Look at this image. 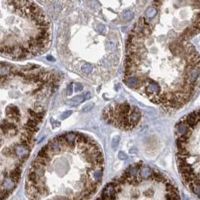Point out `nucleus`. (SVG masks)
<instances>
[{"instance_id":"obj_1","label":"nucleus","mask_w":200,"mask_h":200,"mask_svg":"<svg viewBox=\"0 0 200 200\" xmlns=\"http://www.w3.org/2000/svg\"><path fill=\"white\" fill-rule=\"evenodd\" d=\"M104 160L95 142L81 133L70 144L65 135L49 141L27 173L29 200H90L101 184Z\"/></svg>"},{"instance_id":"obj_2","label":"nucleus","mask_w":200,"mask_h":200,"mask_svg":"<svg viewBox=\"0 0 200 200\" xmlns=\"http://www.w3.org/2000/svg\"><path fill=\"white\" fill-rule=\"evenodd\" d=\"M96 200H181V197L177 187L164 174L136 164L109 182Z\"/></svg>"},{"instance_id":"obj_3","label":"nucleus","mask_w":200,"mask_h":200,"mask_svg":"<svg viewBox=\"0 0 200 200\" xmlns=\"http://www.w3.org/2000/svg\"><path fill=\"white\" fill-rule=\"evenodd\" d=\"M176 158L184 184L200 199V108L175 126Z\"/></svg>"},{"instance_id":"obj_4","label":"nucleus","mask_w":200,"mask_h":200,"mask_svg":"<svg viewBox=\"0 0 200 200\" xmlns=\"http://www.w3.org/2000/svg\"><path fill=\"white\" fill-rule=\"evenodd\" d=\"M185 26L180 34L184 41H188L200 33V2H186Z\"/></svg>"},{"instance_id":"obj_5","label":"nucleus","mask_w":200,"mask_h":200,"mask_svg":"<svg viewBox=\"0 0 200 200\" xmlns=\"http://www.w3.org/2000/svg\"><path fill=\"white\" fill-rule=\"evenodd\" d=\"M90 98H91V94L89 92H86V94L76 96L74 98L68 100V101H67L66 104L71 106H76L84 102L86 100L89 99Z\"/></svg>"},{"instance_id":"obj_6","label":"nucleus","mask_w":200,"mask_h":200,"mask_svg":"<svg viewBox=\"0 0 200 200\" xmlns=\"http://www.w3.org/2000/svg\"><path fill=\"white\" fill-rule=\"evenodd\" d=\"M7 116L14 121H19L20 118V109L15 106H9L6 109Z\"/></svg>"},{"instance_id":"obj_7","label":"nucleus","mask_w":200,"mask_h":200,"mask_svg":"<svg viewBox=\"0 0 200 200\" xmlns=\"http://www.w3.org/2000/svg\"><path fill=\"white\" fill-rule=\"evenodd\" d=\"M125 84L131 89H136L139 84V79L136 76H131L124 79Z\"/></svg>"},{"instance_id":"obj_8","label":"nucleus","mask_w":200,"mask_h":200,"mask_svg":"<svg viewBox=\"0 0 200 200\" xmlns=\"http://www.w3.org/2000/svg\"><path fill=\"white\" fill-rule=\"evenodd\" d=\"M157 14V10L156 8L154 7H150L146 10V15L148 18H154Z\"/></svg>"},{"instance_id":"obj_9","label":"nucleus","mask_w":200,"mask_h":200,"mask_svg":"<svg viewBox=\"0 0 200 200\" xmlns=\"http://www.w3.org/2000/svg\"><path fill=\"white\" fill-rule=\"evenodd\" d=\"M92 66L90 65L89 64H85L83 66H81V71H83V73L86 74H89L91 72H92Z\"/></svg>"},{"instance_id":"obj_10","label":"nucleus","mask_w":200,"mask_h":200,"mask_svg":"<svg viewBox=\"0 0 200 200\" xmlns=\"http://www.w3.org/2000/svg\"><path fill=\"white\" fill-rule=\"evenodd\" d=\"M122 17L124 20H127V21L131 20L134 17V13L131 11H127L124 12V14H122Z\"/></svg>"},{"instance_id":"obj_11","label":"nucleus","mask_w":200,"mask_h":200,"mask_svg":"<svg viewBox=\"0 0 200 200\" xmlns=\"http://www.w3.org/2000/svg\"><path fill=\"white\" fill-rule=\"evenodd\" d=\"M119 140H120V138H119V136H115L114 139H113V142H112V147H113V149H114V150H116V149L118 148V146H119Z\"/></svg>"},{"instance_id":"obj_12","label":"nucleus","mask_w":200,"mask_h":200,"mask_svg":"<svg viewBox=\"0 0 200 200\" xmlns=\"http://www.w3.org/2000/svg\"><path fill=\"white\" fill-rule=\"evenodd\" d=\"M9 68L7 66H3V65L2 64V66H1V76L2 77H4V76H6L8 74H9Z\"/></svg>"},{"instance_id":"obj_13","label":"nucleus","mask_w":200,"mask_h":200,"mask_svg":"<svg viewBox=\"0 0 200 200\" xmlns=\"http://www.w3.org/2000/svg\"><path fill=\"white\" fill-rule=\"evenodd\" d=\"M94 103H90V104H88L85 105L84 107L83 108V112H85V113L89 112V111H90L93 107H94Z\"/></svg>"},{"instance_id":"obj_14","label":"nucleus","mask_w":200,"mask_h":200,"mask_svg":"<svg viewBox=\"0 0 200 200\" xmlns=\"http://www.w3.org/2000/svg\"><path fill=\"white\" fill-rule=\"evenodd\" d=\"M105 29H106V27H105L104 25H103V24H99L98 26L96 27V30L99 33H103L105 31Z\"/></svg>"},{"instance_id":"obj_15","label":"nucleus","mask_w":200,"mask_h":200,"mask_svg":"<svg viewBox=\"0 0 200 200\" xmlns=\"http://www.w3.org/2000/svg\"><path fill=\"white\" fill-rule=\"evenodd\" d=\"M71 114H72V111H71V110L66 111V112H65V113H63V114H61V119H67V118L69 117Z\"/></svg>"},{"instance_id":"obj_16","label":"nucleus","mask_w":200,"mask_h":200,"mask_svg":"<svg viewBox=\"0 0 200 200\" xmlns=\"http://www.w3.org/2000/svg\"><path fill=\"white\" fill-rule=\"evenodd\" d=\"M106 45H107L108 50H110V51H112V50H114L115 47H116V45H115V43H114V42H113V41L107 42Z\"/></svg>"},{"instance_id":"obj_17","label":"nucleus","mask_w":200,"mask_h":200,"mask_svg":"<svg viewBox=\"0 0 200 200\" xmlns=\"http://www.w3.org/2000/svg\"><path fill=\"white\" fill-rule=\"evenodd\" d=\"M72 93H73V85H72V83H71L67 89V94L70 96L72 94Z\"/></svg>"},{"instance_id":"obj_18","label":"nucleus","mask_w":200,"mask_h":200,"mask_svg":"<svg viewBox=\"0 0 200 200\" xmlns=\"http://www.w3.org/2000/svg\"><path fill=\"white\" fill-rule=\"evenodd\" d=\"M83 89V87L80 83H78V84H76L75 86V91H81Z\"/></svg>"},{"instance_id":"obj_19","label":"nucleus","mask_w":200,"mask_h":200,"mask_svg":"<svg viewBox=\"0 0 200 200\" xmlns=\"http://www.w3.org/2000/svg\"><path fill=\"white\" fill-rule=\"evenodd\" d=\"M119 158L121 159V160H125V159L127 158V156L124 152L121 151V152L119 153Z\"/></svg>"},{"instance_id":"obj_20","label":"nucleus","mask_w":200,"mask_h":200,"mask_svg":"<svg viewBox=\"0 0 200 200\" xmlns=\"http://www.w3.org/2000/svg\"><path fill=\"white\" fill-rule=\"evenodd\" d=\"M46 59H47V60H49L50 61H55V59L53 58L52 56H46Z\"/></svg>"}]
</instances>
